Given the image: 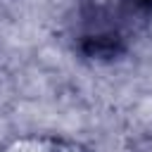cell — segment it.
Here are the masks:
<instances>
[{
    "mask_svg": "<svg viewBox=\"0 0 152 152\" xmlns=\"http://www.w3.org/2000/svg\"><path fill=\"white\" fill-rule=\"evenodd\" d=\"M124 5L138 14H150L152 12V0H124Z\"/></svg>",
    "mask_w": 152,
    "mask_h": 152,
    "instance_id": "cell-2",
    "label": "cell"
},
{
    "mask_svg": "<svg viewBox=\"0 0 152 152\" xmlns=\"http://www.w3.org/2000/svg\"><path fill=\"white\" fill-rule=\"evenodd\" d=\"M126 50L124 36L114 28H95L81 38V52L90 59H114Z\"/></svg>",
    "mask_w": 152,
    "mask_h": 152,
    "instance_id": "cell-1",
    "label": "cell"
}]
</instances>
